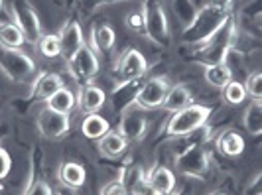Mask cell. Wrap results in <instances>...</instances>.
Here are the masks:
<instances>
[{
    "mask_svg": "<svg viewBox=\"0 0 262 195\" xmlns=\"http://www.w3.org/2000/svg\"><path fill=\"white\" fill-rule=\"evenodd\" d=\"M10 168H12V158L4 148H0V182L10 174Z\"/></svg>",
    "mask_w": 262,
    "mask_h": 195,
    "instance_id": "obj_34",
    "label": "cell"
},
{
    "mask_svg": "<svg viewBox=\"0 0 262 195\" xmlns=\"http://www.w3.org/2000/svg\"><path fill=\"white\" fill-rule=\"evenodd\" d=\"M209 117V106L199 103L187 104L185 109L170 115V118L166 120V126L162 128L164 130V136H168V138H184L187 134L195 132L197 128H201L203 124H207Z\"/></svg>",
    "mask_w": 262,
    "mask_h": 195,
    "instance_id": "obj_2",
    "label": "cell"
},
{
    "mask_svg": "<svg viewBox=\"0 0 262 195\" xmlns=\"http://www.w3.org/2000/svg\"><path fill=\"white\" fill-rule=\"evenodd\" d=\"M223 91V101L229 104H241L247 101V89H245V83H241V81H236V79H233L225 89H221Z\"/></svg>",
    "mask_w": 262,
    "mask_h": 195,
    "instance_id": "obj_28",
    "label": "cell"
},
{
    "mask_svg": "<svg viewBox=\"0 0 262 195\" xmlns=\"http://www.w3.org/2000/svg\"><path fill=\"white\" fill-rule=\"evenodd\" d=\"M124 24H126V28H128V30H132L134 34L144 36V16H142V10H136V12L126 14Z\"/></svg>",
    "mask_w": 262,
    "mask_h": 195,
    "instance_id": "obj_31",
    "label": "cell"
},
{
    "mask_svg": "<svg viewBox=\"0 0 262 195\" xmlns=\"http://www.w3.org/2000/svg\"><path fill=\"white\" fill-rule=\"evenodd\" d=\"M101 195H130V193L126 191V187L118 182V180H115V182H108L106 185H103Z\"/></svg>",
    "mask_w": 262,
    "mask_h": 195,
    "instance_id": "obj_33",
    "label": "cell"
},
{
    "mask_svg": "<svg viewBox=\"0 0 262 195\" xmlns=\"http://www.w3.org/2000/svg\"><path fill=\"white\" fill-rule=\"evenodd\" d=\"M38 50L43 57H59L61 55V48H59V38L57 34H46L41 36V39L38 41Z\"/></svg>",
    "mask_w": 262,
    "mask_h": 195,
    "instance_id": "obj_29",
    "label": "cell"
},
{
    "mask_svg": "<svg viewBox=\"0 0 262 195\" xmlns=\"http://www.w3.org/2000/svg\"><path fill=\"white\" fill-rule=\"evenodd\" d=\"M10 14H12L14 24L22 30L28 44L38 46V41L41 39L43 34H41L38 12L32 8V4L28 0H12L10 2Z\"/></svg>",
    "mask_w": 262,
    "mask_h": 195,
    "instance_id": "obj_8",
    "label": "cell"
},
{
    "mask_svg": "<svg viewBox=\"0 0 262 195\" xmlns=\"http://www.w3.org/2000/svg\"><path fill=\"white\" fill-rule=\"evenodd\" d=\"M67 63V71H69V75L75 79L77 83H91V79L99 73V69H101V61H99V55L93 52L91 46H83L81 50H79Z\"/></svg>",
    "mask_w": 262,
    "mask_h": 195,
    "instance_id": "obj_9",
    "label": "cell"
},
{
    "mask_svg": "<svg viewBox=\"0 0 262 195\" xmlns=\"http://www.w3.org/2000/svg\"><path fill=\"white\" fill-rule=\"evenodd\" d=\"M57 38H59L61 57L66 61H69L85 46V36H83V30H81L77 20H67L61 26V30L57 32Z\"/></svg>",
    "mask_w": 262,
    "mask_h": 195,
    "instance_id": "obj_12",
    "label": "cell"
},
{
    "mask_svg": "<svg viewBox=\"0 0 262 195\" xmlns=\"http://www.w3.org/2000/svg\"><path fill=\"white\" fill-rule=\"evenodd\" d=\"M229 16H231V10H223V8L203 4L193 14V18L185 24L184 32H182V39L189 46H199L223 26L229 20Z\"/></svg>",
    "mask_w": 262,
    "mask_h": 195,
    "instance_id": "obj_1",
    "label": "cell"
},
{
    "mask_svg": "<svg viewBox=\"0 0 262 195\" xmlns=\"http://www.w3.org/2000/svg\"><path fill=\"white\" fill-rule=\"evenodd\" d=\"M108 130H111L108 120H106L105 117H101V115H97V113L87 115V117L83 118V122H81V132H83V136L89 138V140H99V138H103Z\"/></svg>",
    "mask_w": 262,
    "mask_h": 195,
    "instance_id": "obj_24",
    "label": "cell"
},
{
    "mask_svg": "<svg viewBox=\"0 0 262 195\" xmlns=\"http://www.w3.org/2000/svg\"><path fill=\"white\" fill-rule=\"evenodd\" d=\"M211 169V156L203 144H187L176 156V171L185 178L203 180Z\"/></svg>",
    "mask_w": 262,
    "mask_h": 195,
    "instance_id": "obj_6",
    "label": "cell"
},
{
    "mask_svg": "<svg viewBox=\"0 0 262 195\" xmlns=\"http://www.w3.org/2000/svg\"><path fill=\"white\" fill-rule=\"evenodd\" d=\"M117 132L126 142H138V140L144 138V134L148 132V120H146V117L140 111H126L120 117Z\"/></svg>",
    "mask_w": 262,
    "mask_h": 195,
    "instance_id": "obj_13",
    "label": "cell"
},
{
    "mask_svg": "<svg viewBox=\"0 0 262 195\" xmlns=\"http://www.w3.org/2000/svg\"><path fill=\"white\" fill-rule=\"evenodd\" d=\"M217 150L223 154L225 158H238L245 152V138L236 132V130H223L217 140H215Z\"/></svg>",
    "mask_w": 262,
    "mask_h": 195,
    "instance_id": "obj_20",
    "label": "cell"
},
{
    "mask_svg": "<svg viewBox=\"0 0 262 195\" xmlns=\"http://www.w3.org/2000/svg\"><path fill=\"white\" fill-rule=\"evenodd\" d=\"M245 195H262V171L256 174L245 189Z\"/></svg>",
    "mask_w": 262,
    "mask_h": 195,
    "instance_id": "obj_35",
    "label": "cell"
},
{
    "mask_svg": "<svg viewBox=\"0 0 262 195\" xmlns=\"http://www.w3.org/2000/svg\"><path fill=\"white\" fill-rule=\"evenodd\" d=\"M4 12V0H0V14Z\"/></svg>",
    "mask_w": 262,
    "mask_h": 195,
    "instance_id": "obj_39",
    "label": "cell"
},
{
    "mask_svg": "<svg viewBox=\"0 0 262 195\" xmlns=\"http://www.w3.org/2000/svg\"><path fill=\"white\" fill-rule=\"evenodd\" d=\"M105 2H113V0H105Z\"/></svg>",
    "mask_w": 262,
    "mask_h": 195,
    "instance_id": "obj_41",
    "label": "cell"
},
{
    "mask_svg": "<svg viewBox=\"0 0 262 195\" xmlns=\"http://www.w3.org/2000/svg\"><path fill=\"white\" fill-rule=\"evenodd\" d=\"M245 89H247V95L254 99V103H262V71L250 73L245 81Z\"/></svg>",
    "mask_w": 262,
    "mask_h": 195,
    "instance_id": "obj_30",
    "label": "cell"
},
{
    "mask_svg": "<svg viewBox=\"0 0 262 195\" xmlns=\"http://www.w3.org/2000/svg\"><path fill=\"white\" fill-rule=\"evenodd\" d=\"M57 178L69 189H81L87 182V171L77 162H63L57 168Z\"/></svg>",
    "mask_w": 262,
    "mask_h": 195,
    "instance_id": "obj_19",
    "label": "cell"
},
{
    "mask_svg": "<svg viewBox=\"0 0 262 195\" xmlns=\"http://www.w3.org/2000/svg\"><path fill=\"white\" fill-rule=\"evenodd\" d=\"M235 0H205V4L209 6H215V8H223V10H231Z\"/></svg>",
    "mask_w": 262,
    "mask_h": 195,
    "instance_id": "obj_36",
    "label": "cell"
},
{
    "mask_svg": "<svg viewBox=\"0 0 262 195\" xmlns=\"http://www.w3.org/2000/svg\"><path fill=\"white\" fill-rule=\"evenodd\" d=\"M0 71L12 83H26L28 79L34 75L36 63L22 50L0 46Z\"/></svg>",
    "mask_w": 262,
    "mask_h": 195,
    "instance_id": "obj_7",
    "label": "cell"
},
{
    "mask_svg": "<svg viewBox=\"0 0 262 195\" xmlns=\"http://www.w3.org/2000/svg\"><path fill=\"white\" fill-rule=\"evenodd\" d=\"M146 174L144 168L140 164H134V162H128L126 166H122L120 171H118V182L126 187V191L130 195H134L142 185L146 183Z\"/></svg>",
    "mask_w": 262,
    "mask_h": 195,
    "instance_id": "obj_21",
    "label": "cell"
},
{
    "mask_svg": "<svg viewBox=\"0 0 262 195\" xmlns=\"http://www.w3.org/2000/svg\"><path fill=\"white\" fill-rule=\"evenodd\" d=\"M203 77L211 87L225 89L233 81V73L225 63H203Z\"/></svg>",
    "mask_w": 262,
    "mask_h": 195,
    "instance_id": "obj_23",
    "label": "cell"
},
{
    "mask_svg": "<svg viewBox=\"0 0 262 195\" xmlns=\"http://www.w3.org/2000/svg\"><path fill=\"white\" fill-rule=\"evenodd\" d=\"M254 26L258 28V30H262V10L254 14Z\"/></svg>",
    "mask_w": 262,
    "mask_h": 195,
    "instance_id": "obj_37",
    "label": "cell"
},
{
    "mask_svg": "<svg viewBox=\"0 0 262 195\" xmlns=\"http://www.w3.org/2000/svg\"><path fill=\"white\" fill-rule=\"evenodd\" d=\"M24 195H59V193H55L48 182H43V180H32L30 185L26 187Z\"/></svg>",
    "mask_w": 262,
    "mask_h": 195,
    "instance_id": "obj_32",
    "label": "cell"
},
{
    "mask_svg": "<svg viewBox=\"0 0 262 195\" xmlns=\"http://www.w3.org/2000/svg\"><path fill=\"white\" fill-rule=\"evenodd\" d=\"M243 126L249 134H262V103H252L243 115Z\"/></svg>",
    "mask_w": 262,
    "mask_h": 195,
    "instance_id": "obj_27",
    "label": "cell"
},
{
    "mask_svg": "<svg viewBox=\"0 0 262 195\" xmlns=\"http://www.w3.org/2000/svg\"><path fill=\"white\" fill-rule=\"evenodd\" d=\"M75 99H77V109L83 115H93L105 106L106 93L101 87L87 83V85H79Z\"/></svg>",
    "mask_w": 262,
    "mask_h": 195,
    "instance_id": "obj_14",
    "label": "cell"
},
{
    "mask_svg": "<svg viewBox=\"0 0 262 195\" xmlns=\"http://www.w3.org/2000/svg\"><path fill=\"white\" fill-rule=\"evenodd\" d=\"M193 103V97H191V91L182 85V83H178V85H171L168 95H166V99H164V103H162V111H166V113H178V111H182L185 109L187 104Z\"/></svg>",
    "mask_w": 262,
    "mask_h": 195,
    "instance_id": "obj_22",
    "label": "cell"
},
{
    "mask_svg": "<svg viewBox=\"0 0 262 195\" xmlns=\"http://www.w3.org/2000/svg\"><path fill=\"white\" fill-rule=\"evenodd\" d=\"M61 87H66V83H63V79H61L59 73L43 71V73H39L38 77L34 79L30 97L32 99H39V101H48L53 93H57Z\"/></svg>",
    "mask_w": 262,
    "mask_h": 195,
    "instance_id": "obj_15",
    "label": "cell"
},
{
    "mask_svg": "<svg viewBox=\"0 0 262 195\" xmlns=\"http://www.w3.org/2000/svg\"><path fill=\"white\" fill-rule=\"evenodd\" d=\"M146 182L158 195H170L176 189V174L166 166H156L146 176Z\"/></svg>",
    "mask_w": 262,
    "mask_h": 195,
    "instance_id": "obj_17",
    "label": "cell"
},
{
    "mask_svg": "<svg viewBox=\"0 0 262 195\" xmlns=\"http://www.w3.org/2000/svg\"><path fill=\"white\" fill-rule=\"evenodd\" d=\"M126 146H128V142L118 134L117 130H108L103 138L97 140V150L106 160H117V158H120L124 154Z\"/></svg>",
    "mask_w": 262,
    "mask_h": 195,
    "instance_id": "obj_18",
    "label": "cell"
},
{
    "mask_svg": "<svg viewBox=\"0 0 262 195\" xmlns=\"http://www.w3.org/2000/svg\"><path fill=\"white\" fill-rule=\"evenodd\" d=\"M142 16H144V36L158 48L170 46V24L164 10L162 0H144L142 2Z\"/></svg>",
    "mask_w": 262,
    "mask_h": 195,
    "instance_id": "obj_5",
    "label": "cell"
},
{
    "mask_svg": "<svg viewBox=\"0 0 262 195\" xmlns=\"http://www.w3.org/2000/svg\"><path fill=\"white\" fill-rule=\"evenodd\" d=\"M148 71V61L142 53L134 48H128L120 53L117 61V77L118 83H132L140 81V77Z\"/></svg>",
    "mask_w": 262,
    "mask_h": 195,
    "instance_id": "obj_10",
    "label": "cell"
},
{
    "mask_svg": "<svg viewBox=\"0 0 262 195\" xmlns=\"http://www.w3.org/2000/svg\"><path fill=\"white\" fill-rule=\"evenodd\" d=\"M38 132L48 138V140H59L63 138L67 132H69V117L63 115V113H57V111H52L48 106H43L38 113Z\"/></svg>",
    "mask_w": 262,
    "mask_h": 195,
    "instance_id": "obj_11",
    "label": "cell"
},
{
    "mask_svg": "<svg viewBox=\"0 0 262 195\" xmlns=\"http://www.w3.org/2000/svg\"><path fill=\"white\" fill-rule=\"evenodd\" d=\"M24 44H26V38L14 22H0V46L20 50Z\"/></svg>",
    "mask_w": 262,
    "mask_h": 195,
    "instance_id": "obj_26",
    "label": "cell"
},
{
    "mask_svg": "<svg viewBox=\"0 0 262 195\" xmlns=\"http://www.w3.org/2000/svg\"><path fill=\"white\" fill-rule=\"evenodd\" d=\"M238 36V26L233 16H229V20L219 28L211 38H207L203 44L195 46L197 53L203 57L205 63H225L229 52L235 46V39Z\"/></svg>",
    "mask_w": 262,
    "mask_h": 195,
    "instance_id": "obj_3",
    "label": "cell"
},
{
    "mask_svg": "<svg viewBox=\"0 0 262 195\" xmlns=\"http://www.w3.org/2000/svg\"><path fill=\"white\" fill-rule=\"evenodd\" d=\"M170 87L171 83L166 75H154V77L146 79L144 83L138 87L134 99L124 106L122 113H126V111H154V109H160L168 91H170Z\"/></svg>",
    "mask_w": 262,
    "mask_h": 195,
    "instance_id": "obj_4",
    "label": "cell"
},
{
    "mask_svg": "<svg viewBox=\"0 0 262 195\" xmlns=\"http://www.w3.org/2000/svg\"><path fill=\"white\" fill-rule=\"evenodd\" d=\"M211 195H227V193H219V191H217V193H211Z\"/></svg>",
    "mask_w": 262,
    "mask_h": 195,
    "instance_id": "obj_40",
    "label": "cell"
},
{
    "mask_svg": "<svg viewBox=\"0 0 262 195\" xmlns=\"http://www.w3.org/2000/svg\"><path fill=\"white\" fill-rule=\"evenodd\" d=\"M115 44H117V34H115V30L111 24H95L91 30V48L93 52L101 53V55H106V53L113 52V48H115Z\"/></svg>",
    "mask_w": 262,
    "mask_h": 195,
    "instance_id": "obj_16",
    "label": "cell"
},
{
    "mask_svg": "<svg viewBox=\"0 0 262 195\" xmlns=\"http://www.w3.org/2000/svg\"><path fill=\"white\" fill-rule=\"evenodd\" d=\"M170 195H187V193H185V191H171Z\"/></svg>",
    "mask_w": 262,
    "mask_h": 195,
    "instance_id": "obj_38",
    "label": "cell"
},
{
    "mask_svg": "<svg viewBox=\"0 0 262 195\" xmlns=\"http://www.w3.org/2000/svg\"><path fill=\"white\" fill-rule=\"evenodd\" d=\"M46 106L52 109V111H57V113H63V115H69L75 106H77V99H75V93L67 87H61L57 93H53L52 97L46 101Z\"/></svg>",
    "mask_w": 262,
    "mask_h": 195,
    "instance_id": "obj_25",
    "label": "cell"
}]
</instances>
